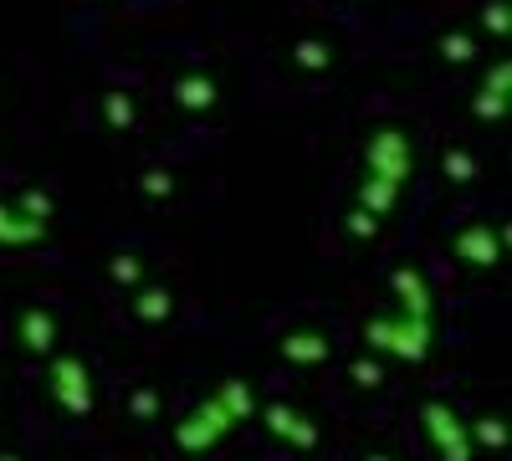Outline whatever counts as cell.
<instances>
[{
  "label": "cell",
  "instance_id": "1",
  "mask_svg": "<svg viewBox=\"0 0 512 461\" xmlns=\"http://www.w3.org/2000/svg\"><path fill=\"white\" fill-rule=\"evenodd\" d=\"M364 339L374 354H390V359H405V364H420L431 354V339H436V323L425 318H405V313H390V318H369L364 323Z\"/></svg>",
  "mask_w": 512,
  "mask_h": 461
},
{
  "label": "cell",
  "instance_id": "2",
  "mask_svg": "<svg viewBox=\"0 0 512 461\" xmlns=\"http://www.w3.org/2000/svg\"><path fill=\"white\" fill-rule=\"evenodd\" d=\"M364 180H384V185H395L405 190L410 175H415V149H410V134L400 129H374L369 144H364Z\"/></svg>",
  "mask_w": 512,
  "mask_h": 461
},
{
  "label": "cell",
  "instance_id": "3",
  "mask_svg": "<svg viewBox=\"0 0 512 461\" xmlns=\"http://www.w3.org/2000/svg\"><path fill=\"white\" fill-rule=\"evenodd\" d=\"M236 431V421H231V415H226V405L216 400V395H205L190 415H185V421L175 426V431H169V436H175V446L180 451H190V456H200V451H210V446H221L226 436Z\"/></svg>",
  "mask_w": 512,
  "mask_h": 461
},
{
  "label": "cell",
  "instance_id": "4",
  "mask_svg": "<svg viewBox=\"0 0 512 461\" xmlns=\"http://www.w3.org/2000/svg\"><path fill=\"white\" fill-rule=\"evenodd\" d=\"M47 390H52V400L67 415H88L93 410V374H88V364H82L77 354H52Z\"/></svg>",
  "mask_w": 512,
  "mask_h": 461
},
{
  "label": "cell",
  "instance_id": "5",
  "mask_svg": "<svg viewBox=\"0 0 512 461\" xmlns=\"http://www.w3.org/2000/svg\"><path fill=\"white\" fill-rule=\"evenodd\" d=\"M420 426H425V436H431V446L441 451V461H472V436H466V421L446 400H425L420 405Z\"/></svg>",
  "mask_w": 512,
  "mask_h": 461
},
{
  "label": "cell",
  "instance_id": "6",
  "mask_svg": "<svg viewBox=\"0 0 512 461\" xmlns=\"http://www.w3.org/2000/svg\"><path fill=\"white\" fill-rule=\"evenodd\" d=\"M507 241H512L507 231L492 236V221H472V226H461L451 236V251H456V262H466V267H497Z\"/></svg>",
  "mask_w": 512,
  "mask_h": 461
},
{
  "label": "cell",
  "instance_id": "7",
  "mask_svg": "<svg viewBox=\"0 0 512 461\" xmlns=\"http://www.w3.org/2000/svg\"><path fill=\"white\" fill-rule=\"evenodd\" d=\"M256 415L267 421V431H272L277 441H287V446H297V451H313V446H318V426L308 421L303 410H292V405L272 400V405H262Z\"/></svg>",
  "mask_w": 512,
  "mask_h": 461
},
{
  "label": "cell",
  "instance_id": "8",
  "mask_svg": "<svg viewBox=\"0 0 512 461\" xmlns=\"http://www.w3.org/2000/svg\"><path fill=\"white\" fill-rule=\"evenodd\" d=\"M16 339L26 354H57V313L52 308H41V303H26L21 318H16Z\"/></svg>",
  "mask_w": 512,
  "mask_h": 461
},
{
  "label": "cell",
  "instance_id": "9",
  "mask_svg": "<svg viewBox=\"0 0 512 461\" xmlns=\"http://www.w3.org/2000/svg\"><path fill=\"white\" fill-rule=\"evenodd\" d=\"M390 282H395L400 313H405V318H425V323H431V313H436V298H431V282H425V272H420V267H400Z\"/></svg>",
  "mask_w": 512,
  "mask_h": 461
},
{
  "label": "cell",
  "instance_id": "10",
  "mask_svg": "<svg viewBox=\"0 0 512 461\" xmlns=\"http://www.w3.org/2000/svg\"><path fill=\"white\" fill-rule=\"evenodd\" d=\"M507 93H512V62L502 57L492 72H487V82H482V93H477V103H472V113L482 118V123H492V118H502L507 113Z\"/></svg>",
  "mask_w": 512,
  "mask_h": 461
},
{
  "label": "cell",
  "instance_id": "11",
  "mask_svg": "<svg viewBox=\"0 0 512 461\" xmlns=\"http://www.w3.org/2000/svg\"><path fill=\"white\" fill-rule=\"evenodd\" d=\"M277 349H282V359H287V364H328V354H333L328 333H313V328L287 333V339H282Z\"/></svg>",
  "mask_w": 512,
  "mask_h": 461
},
{
  "label": "cell",
  "instance_id": "12",
  "mask_svg": "<svg viewBox=\"0 0 512 461\" xmlns=\"http://www.w3.org/2000/svg\"><path fill=\"white\" fill-rule=\"evenodd\" d=\"M47 231L52 226H41V221L21 216L16 205L0 200V246H36V241H47Z\"/></svg>",
  "mask_w": 512,
  "mask_h": 461
},
{
  "label": "cell",
  "instance_id": "13",
  "mask_svg": "<svg viewBox=\"0 0 512 461\" xmlns=\"http://www.w3.org/2000/svg\"><path fill=\"white\" fill-rule=\"evenodd\" d=\"M175 103H180L185 113H210V108L221 103V88H216L205 72H190V77L175 82Z\"/></svg>",
  "mask_w": 512,
  "mask_h": 461
},
{
  "label": "cell",
  "instance_id": "14",
  "mask_svg": "<svg viewBox=\"0 0 512 461\" xmlns=\"http://www.w3.org/2000/svg\"><path fill=\"white\" fill-rule=\"evenodd\" d=\"M210 395H216V400L226 405V415H231L236 426H241V421H251V415L262 410V405H256V395H251V385H246V380H221V385L210 390Z\"/></svg>",
  "mask_w": 512,
  "mask_h": 461
},
{
  "label": "cell",
  "instance_id": "15",
  "mask_svg": "<svg viewBox=\"0 0 512 461\" xmlns=\"http://www.w3.org/2000/svg\"><path fill=\"white\" fill-rule=\"evenodd\" d=\"M169 313H175V292L169 287H139L134 292V318L139 323H164Z\"/></svg>",
  "mask_w": 512,
  "mask_h": 461
},
{
  "label": "cell",
  "instance_id": "16",
  "mask_svg": "<svg viewBox=\"0 0 512 461\" xmlns=\"http://www.w3.org/2000/svg\"><path fill=\"white\" fill-rule=\"evenodd\" d=\"M395 205H400V190H395V185H384V180H364V185H359V211H369L374 221L390 216Z\"/></svg>",
  "mask_w": 512,
  "mask_h": 461
},
{
  "label": "cell",
  "instance_id": "17",
  "mask_svg": "<svg viewBox=\"0 0 512 461\" xmlns=\"http://www.w3.org/2000/svg\"><path fill=\"white\" fill-rule=\"evenodd\" d=\"M103 123L113 134H128L139 123V108H134V98L128 93H103Z\"/></svg>",
  "mask_w": 512,
  "mask_h": 461
},
{
  "label": "cell",
  "instance_id": "18",
  "mask_svg": "<svg viewBox=\"0 0 512 461\" xmlns=\"http://www.w3.org/2000/svg\"><path fill=\"white\" fill-rule=\"evenodd\" d=\"M466 436H472V446L502 451V446H507V421H502V415H482V421L466 426Z\"/></svg>",
  "mask_w": 512,
  "mask_h": 461
},
{
  "label": "cell",
  "instance_id": "19",
  "mask_svg": "<svg viewBox=\"0 0 512 461\" xmlns=\"http://www.w3.org/2000/svg\"><path fill=\"white\" fill-rule=\"evenodd\" d=\"M292 62L303 67V72H328V67H333V52H328V41L308 36V41H297V52H292Z\"/></svg>",
  "mask_w": 512,
  "mask_h": 461
},
{
  "label": "cell",
  "instance_id": "20",
  "mask_svg": "<svg viewBox=\"0 0 512 461\" xmlns=\"http://www.w3.org/2000/svg\"><path fill=\"white\" fill-rule=\"evenodd\" d=\"M16 211H21V216H31V221H41V226H52V195H41V190H21V195H16Z\"/></svg>",
  "mask_w": 512,
  "mask_h": 461
},
{
  "label": "cell",
  "instance_id": "21",
  "mask_svg": "<svg viewBox=\"0 0 512 461\" xmlns=\"http://www.w3.org/2000/svg\"><path fill=\"white\" fill-rule=\"evenodd\" d=\"M108 277H113L118 287H144V262L123 251V257H113V262H108Z\"/></svg>",
  "mask_w": 512,
  "mask_h": 461
},
{
  "label": "cell",
  "instance_id": "22",
  "mask_svg": "<svg viewBox=\"0 0 512 461\" xmlns=\"http://www.w3.org/2000/svg\"><path fill=\"white\" fill-rule=\"evenodd\" d=\"M441 57L461 67V62H472V57H477V41H472V36H461V31H446V36H441Z\"/></svg>",
  "mask_w": 512,
  "mask_h": 461
},
{
  "label": "cell",
  "instance_id": "23",
  "mask_svg": "<svg viewBox=\"0 0 512 461\" xmlns=\"http://www.w3.org/2000/svg\"><path fill=\"white\" fill-rule=\"evenodd\" d=\"M139 190L149 200H169V195H175V175H169V170H144L139 175Z\"/></svg>",
  "mask_w": 512,
  "mask_h": 461
},
{
  "label": "cell",
  "instance_id": "24",
  "mask_svg": "<svg viewBox=\"0 0 512 461\" xmlns=\"http://www.w3.org/2000/svg\"><path fill=\"white\" fill-rule=\"evenodd\" d=\"M446 175H451L456 185H472V180H477V159L466 154V149H451V154H446Z\"/></svg>",
  "mask_w": 512,
  "mask_h": 461
},
{
  "label": "cell",
  "instance_id": "25",
  "mask_svg": "<svg viewBox=\"0 0 512 461\" xmlns=\"http://www.w3.org/2000/svg\"><path fill=\"white\" fill-rule=\"evenodd\" d=\"M349 236H359V241H374V236H379V221H374L369 211H359V205H354V211H349Z\"/></svg>",
  "mask_w": 512,
  "mask_h": 461
},
{
  "label": "cell",
  "instance_id": "26",
  "mask_svg": "<svg viewBox=\"0 0 512 461\" xmlns=\"http://www.w3.org/2000/svg\"><path fill=\"white\" fill-rule=\"evenodd\" d=\"M482 26H487L492 36H507V26H512V21H507V0H492V6L482 11Z\"/></svg>",
  "mask_w": 512,
  "mask_h": 461
},
{
  "label": "cell",
  "instance_id": "27",
  "mask_svg": "<svg viewBox=\"0 0 512 461\" xmlns=\"http://www.w3.org/2000/svg\"><path fill=\"white\" fill-rule=\"evenodd\" d=\"M128 410H134V415H139V421H149V415L159 410V395H154V390H139L134 400H128Z\"/></svg>",
  "mask_w": 512,
  "mask_h": 461
},
{
  "label": "cell",
  "instance_id": "28",
  "mask_svg": "<svg viewBox=\"0 0 512 461\" xmlns=\"http://www.w3.org/2000/svg\"><path fill=\"white\" fill-rule=\"evenodd\" d=\"M349 374H354V380H359V385H364V390H374V385H379V380H384V374H379V364H369V359H359V364H354V369H349Z\"/></svg>",
  "mask_w": 512,
  "mask_h": 461
},
{
  "label": "cell",
  "instance_id": "29",
  "mask_svg": "<svg viewBox=\"0 0 512 461\" xmlns=\"http://www.w3.org/2000/svg\"><path fill=\"white\" fill-rule=\"evenodd\" d=\"M364 461H395V456H384V451H369V456H364Z\"/></svg>",
  "mask_w": 512,
  "mask_h": 461
},
{
  "label": "cell",
  "instance_id": "30",
  "mask_svg": "<svg viewBox=\"0 0 512 461\" xmlns=\"http://www.w3.org/2000/svg\"><path fill=\"white\" fill-rule=\"evenodd\" d=\"M0 461H21V456H11V451H0Z\"/></svg>",
  "mask_w": 512,
  "mask_h": 461
}]
</instances>
